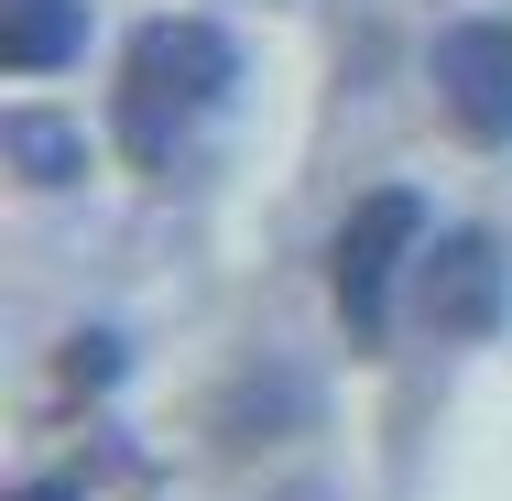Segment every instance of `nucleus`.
Returning a JSON list of instances; mask_svg holds the SVG:
<instances>
[{"label": "nucleus", "instance_id": "obj_1", "mask_svg": "<svg viewBox=\"0 0 512 501\" xmlns=\"http://www.w3.org/2000/svg\"><path fill=\"white\" fill-rule=\"evenodd\" d=\"M229 88H240V44H229L218 22H197V11L142 22V33H131V77H120V131H131V153L164 164Z\"/></svg>", "mask_w": 512, "mask_h": 501}, {"label": "nucleus", "instance_id": "obj_2", "mask_svg": "<svg viewBox=\"0 0 512 501\" xmlns=\"http://www.w3.org/2000/svg\"><path fill=\"white\" fill-rule=\"evenodd\" d=\"M414 251H425V197L382 186V197L349 207V229H338V305H349L360 338L382 327V295H393V273H404Z\"/></svg>", "mask_w": 512, "mask_h": 501}, {"label": "nucleus", "instance_id": "obj_3", "mask_svg": "<svg viewBox=\"0 0 512 501\" xmlns=\"http://www.w3.org/2000/svg\"><path fill=\"white\" fill-rule=\"evenodd\" d=\"M436 88H447V120L469 142H512V22H447Z\"/></svg>", "mask_w": 512, "mask_h": 501}, {"label": "nucleus", "instance_id": "obj_4", "mask_svg": "<svg viewBox=\"0 0 512 501\" xmlns=\"http://www.w3.org/2000/svg\"><path fill=\"white\" fill-rule=\"evenodd\" d=\"M425 316L447 338H491L502 327V240L491 229H458L425 251Z\"/></svg>", "mask_w": 512, "mask_h": 501}, {"label": "nucleus", "instance_id": "obj_5", "mask_svg": "<svg viewBox=\"0 0 512 501\" xmlns=\"http://www.w3.org/2000/svg\"><path fill=\"white\" fill-rule=\"evenodd\" d=\"M77 44H88V0H0V55H11L22 77L66 66Z\"/></svg>", "mask_w": 512, "mask_h": 501}, {"label": "nucleus", "instance_id": "obj_6", "mask_svg": "<svg viewBox=\"0 0 512 501\" xmlns=\"http://www.w3.org/2000/svg\"><path fill=\"white\" fill-rule=\"evenodd\" d=\"M0 142H11V164H22L33 186H77V175H88V142H77L66 120H44V109H11Z\"/></svg>", "mask_w": 512, "mask_h": 501}, {"label": "nucleus", "instance_id": "obj_7", "mask_svg": "<svg viewBox=\"0 0 512 501\" xmlns=\"http://www.w3.org/2000/svg\"><path fill=\"white\" fill-rule=\"evenodd\" d=\"M22 501H77V491H66V480H44V491H22Z\"/></svg>", "mask_w": 512, "mask_h": 501}]
</instances>
